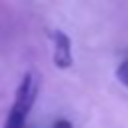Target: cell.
Returning <instances> with one entry per match:
<instances>
[{
	"label": "cell",
	"instance_id": "1",
	"mask_svg": "<svg viewBox=\"0 0 128 128\" xmlns=\"http://www.w3.org/2000/svg\"><path fill=\"white\" fill-rule=\"evenodd\" d=\"M40 90V78L36 72H26L24 78L20 80L14 96V104L6 116V122L2 128H26V118L36 102Z\"/></svg>",
	"mask_w": 128,
	"mask_h": 128
},
{
	"label": "cell",
	"instance_id": "3",
	"mask_svg": "<svg viewBox=\"0 0 128 128\" xmlns=\"http://www.w3.org/2000/svg\"><path fill=\"white\" fill-rule=\"evenodd\" d=\"M116 78H118V82L128 90V58L118 64V68H116Z\"/></svg>",
	"mask_w": 128,
	"mask_h": 128
},
{
	"label": "cell",
	"instance_id": "2",
	"mask_svg": "<svg viewBox=\"0 0 128 128\" xmlns=\"http://www.w3.org/2000/svg\"><path fill=\"white\" fill-rule=\"evenodd\" d=\"M50 40H52V62H54V66L60 68V70H68L74 62L72 42H70L68 34L62 32V30H52Z\"/></svg>",
	"mask_w": 128,
	"mask_h": 128
},
{
	"label": "cell",
	"instance_id": "4",
	"mask_svg": "<svg viewBox=\"0 0 128 128\" xmlns=\"http://www.w3.org/2000/svg\"><path fill=\"white\" fill-rule=\"evenodd\" d=\"M52 128H72V124H70L68 120L60 118V120H56V122H54V126H52Z\"/></svg>",
	"mask_w": 128,
	"mask_h": 128
}]
</instances>
